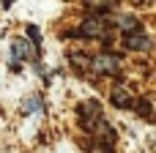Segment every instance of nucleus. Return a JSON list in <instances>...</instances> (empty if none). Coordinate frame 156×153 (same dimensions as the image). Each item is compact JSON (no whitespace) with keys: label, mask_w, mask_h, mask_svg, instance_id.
<instances>
[{"label":"nucleus","mask_w":156,"mask_h":153,"mask_svg":"<svg viewBox=\"0 0 156 153\" xmlns=\"http://www.w3.org/2000/svg\"><path fill=\"white\" fill-rule=\"evenodd\" d=\"M99 30H101V22H99V19H90V22L82 25V33H80V36H96Z\"/></svg>","instance_id":"5"},{"label":"nucleus","mask_w":156,"mask_h":153,"mask_svg":"<svg viewBox=\"0 0 156 153\" xmlns=\"http://www.w3.org/2000/svg\"><path fill=\"white\" fill-rule=\"evenodd\" d=\"M36 110H41V99L38 96H33L30 101H25V112H36Z\"/></svg>","instance_id":"6"},{"label":"nucleus","mask_w":156,"mask_h":153,"mask_svg":"<svg viewBox=\"0 0 156 153\" xmlns=\"http://www.w3.org/2000/svg\"><path fill=\"white\" fill-rule=\"evenodd\" d=\"M126 47H129V49H148L151 41H148L145 36H129V38H126Z\"/></svg>","instance_id":"3"},{"label":"nucleus","mask_w":156,"mask_h":153,"mask_svg":"<svg viewBox=\"0 0 156 153\" xmlns=\"http://www.w3.org/2000/svg\"><path fill=\"white\" fill-rule=\"evenodd\" d=\"M93 71H96V74H115V71H118V60H115L112 55H99V57L93 60Z\"/></svg>","instance_id":"1"},{"label":"nucleus","mask_w":156,"mask_h":153,"mask_svg":"<svg viewBox=\"0 0 156 153\" xmlns=\"http://www.w3.org/2000/svg\"><path fill=\"white\" fill-rule=\"evenodd\" d=\"M30 52H33V47H30L25 38H14V41H11V60H14V63H16V60H27Z\"/></svg>","instance_id":"2"},{"label":"nucleus","mask_w":156,"mask_h":153,"mask_svg":"<svg viewBox=\"0 0 156 153\" xmlns=\"http://www.w3.org/2000/svg\"><path fill=\"white\" fill-rule=\"evenodd\" d=\"M112 104H115V107H132L134 99H129L126 90H115V93H112Z\"/></svg>","instance_id":"4"},{"label":"nucleus","mask_w":156,"mask_h":153,"mask_svg":"<svg viewBox=\"0 0 156 153\" xmlns=\"http://www.w3.org/2000/svg\"><path fill=\"white\" fill-rule=\"evenodd\" d=\"M11 3H14V0H3V8H8V5H11Z\"/></svg>","instance_id":"8"},{"label":"nucleus","mask_w":156,"mask_h":153,"mask_svg":"<svg viewBox=\"0 0 156 153\" xmlns=\"http://www.w3.org/2000/svg\"><path fill=\"white\" fill-rule=\"evenodd\" d=\"M27 36L33 38V44H41V30L36 25H27Z\"/></svg>","instance_id":"7"}]
</instances>
